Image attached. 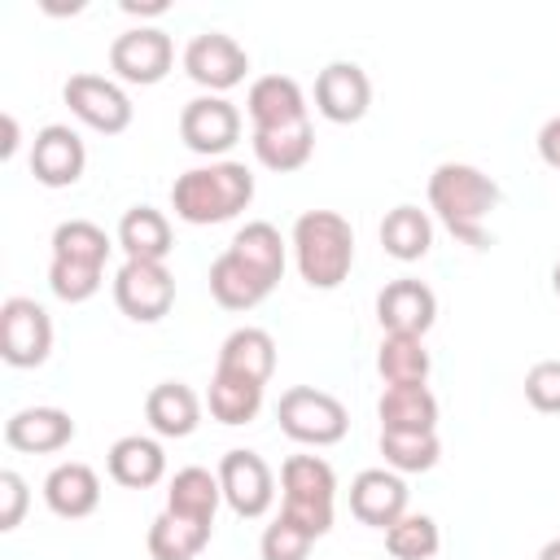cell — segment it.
<instances>
[{"mask_svg": "<svg viewBox=\"0 0 560 560\" xmlns=\"http://www.w3.org/2000/svg\"><path fill=\"white\" fill-rule=\"evenodd\" d=\"M429 206L438 210L451 236H459L472 249H486L490 245L486 214L499 206V184L468 162H442L429 175Z\"/></svg>", "mask_w": 560, "mask_h": 560, "instance_id": "6da1fadb", "label": "cell"}, {"mask_svg": "<svg viewBox=\"0 0 560 560\" xmlns=\"http://www.w3.org/2000/svg\"><path fill=\"white\" fill-rule=\"evenodd\" d=\"M254 197V175L245 162H210V166H192L171 184V206L184 223H223L232 214H241Z\"/></svg>", "mask_w": 560, "mask_h": 560, "instance_id": "7a4b0ae2", "label": "cell"}, {"mask_svg": "<svg viewBox=\"0 0 560 560\" xmlns=\"http://www.w3.org/2000/svg\"><path fill=\"white\" fill-rule=\"evenodd\" d=\"M293 254L311 289H337L354 267V232L337 210H306L293 223Z\"/></svg>", "mask_w": 560, "mask_h": 560, "instance_id": "3957f363", "label": "cell"}, {"mask_svg": "<svg viewBox=\"0 0 560 560\" xmlns=\"http://www.w3.org/2000/svg\"><path fill=\"white\" fill-rule=\"evenodd\" d=\"M276 420H280V429H284L293 442H302V446H332V442H341L346 429H350L346 407H341L332 394L315 389V385H293V389H284V394H280V407H276Z\"/></svg>", "mask_w": 560, "mask_h": 560, "instance_id": "277c9868", "label": "cell"}, {"mask_svg": "<svg viewBox=\"0 0 560 560\" xmlns=\"http://www.w3.org/2000/svg\"><path fill=\"white\" fill-rule=\"evenodd\" d=\"M52 350V319L35 298H4L0 306V359L9 368H39Z\"/></svg>", "mask_w": 560, "mask_h": 560, "instance_id": "5b68a950", "label": "cell"}, {"mask_svg": "<svg viewBox=\"0 0 560 560\" xmlns=\"http://www.w3.org/2000/svg\"><path fill=\"white\" fill-rule=\"evenodd\" d=\"M114 302L127 319L136 324H158L171 306H175V276L166 271V262H140L127 258L114 276Z\"/></svg>", "mask_w": 560, "mask_h": 560, "instance_id": "8992f818", "label": "cell"}, {"mask_svg": "<svg viewBox=\"0 0 560 560\" xmlns=\"http://www.w3.org/2000/svg\"><path fill=\"white\" fill-rule=\"evenodd\" d=\"M61 96H66L70 114L79 122H88L92 131L118 136V131L131 127V96L114 79H105V74H88V70L83 74H70Z\"/></svg>", "mask_w": 560, "mask_h": 560, "instance_id": "52a82bcc", "label": "cell"}, {"mask_svg": "<svg viewBox=\"0 0 560 560\" xmlns=\"http://www.w3.org/2000/svg\"><path fill=\"white\" fill-rule=\"evenodd\" d=\"M219 486H223V503L236 516H262L276 499V477H271L267 459L245 446H236L219 459Z\"/></svg>", "mask_w": 560, "mask_h": 560, "instance_id": "ba28073f", "label": "cell"}, {"mask_svg": "<svg viewBox=\"0 0 560 560\" xmlns=\"http://www.w3.org/2000/svg\"><path fill=\"white\" fill-rule=\"evenodd\" d=\"M184 70H188L201 88H210V92L219 96V92H228V88H236V83L245 79L249 57H245V48H241L232 35H223V31H201V35H192L188 48H184Z\"/></svg>", "mask_w": 560, "mask_h": 560, "instance_id": "9c48e42d", "label": "cell"}, {"mask_svg": "<svg viewBox=\"0 0 560 560\" xmlns=\"http://www.w3.org/2000/svg\"><path fill=\"white\" fill-rule=\"evenodd\" d=\"M179 136H184V144L192 153H206V158L228 153L241 140V114H236L232 101H223L214 92L192 96L184 105V114H179Z\"/></svg>", "mask_w": 560, "mask_h": 560, "instance_id": "30bf717a", "label": "cell"}, {"mask_svg": "<svg viewBox=\"0 0 560 560\" xmlns=\"http://www.w3.org/2000/svg\"><path fill=\"white\" fill-rule=\"evenodd\" d=\"M175 61V44L162 26H131L109 44V66L127 83H158Z\"/></svg>", "mask_w": 560, "mask_h": 560, "instance_id": "8fae6325", "label": "cell"}, {"mask_svg": "<svg viewBox=\"0 0 560 560\" xmlns=\"http://www.w3.org/2000/svg\"><path fill=\"white\" fill-rule=\"evenodd\" d=\"M376 319L385 332H402V337H424L438 319V298L424 280H389L381 293H376Z\"/></svg>", "mask_w": 560, "mask_h": 560, "instance_id": "7c38bea8", "label": "cell"}, {"mask_svg": "<svg viewBox=\"0 0 560 560\" xmlns=\"http://www.w3.org/2000/svg\"><path fill=\"white\" fill-rule=\"evenodd\" d=\"M372 105V83L359 61H328L315 79V109L328 122H359Z\"/></svg>", "mask_w": 560, "mask_h": 560, "instance_id": "4fadbf2b", "label": "cell"}, {"mask_svg": "<svg viewBox=\"0 0 560 560\" xmlns=\"http://www.w3.org/2000/svg\"><path fill=\"white\" fill-rule=\"evenodd\" d=\"M83 162H88L83 140L66 122H48V127L35 131V140H31V175L39 184L66 188V184H74L83 175Z\"/></svg>", "mask_w": 560, "mask_h": 560, "instance_id": "5bb4252c", "label": "cell"}, {"mask_svg": "<svg viewBox=\"0 0 560 560\" xmlns=\"http://www.w3.org/2000/svg\"><path fill=\"white\" fill-rule=\"evenodd\" d=\"M350 512L354 521L372 529H389L398 516H407V486L394 468H363L350 481Z\"/></svg>", "mask_w": 560, "mask_h": 560, "instance_id": "9a60e30c", "label": "cell"}, {"mask_svg": "<svg viewBox=\"0 0 560 560\" xmlns=\"http://www.w3.org/2000/svg\"><path fill=\"white\" fill-rule=\"evenodd\" d=\"M70 438H74V420L61 407H22L4 420V442L26 455L61 451V446H70Z\"/></svg>", "mask_w": 560, "mask_h": 560, "instance_id": "2e32d148", "label": "cell"}, {"mask_svg": "<svg viewBox=\"0 0 560 560\" xmlns=\"http://www.w3.org/2000/svg\"><path fill=\"white\" fill-rule=\"evenodd\" d=\"M44 499H48V508H52L57 516L83 521V516H92L96 503H101V477H96L88 464H79V459L57 464V468L44 477Z\"/></svg>", "mask_w": 560, "mask_h": 560, "instance_id": "e0dca14e", "label": "cell"}, {"mask_svg": "<svg viewBox=\"0 0 560 560\" xmlns=\"http://www.w3.org/2000/svg\"><path fill=\"white\" fill-rule=\"evenodd\" d=\"M105 464H109V477H114L118 486H127V490H149V486H158L162 472H166V451H162L153 438L127 433V438H118V442L109 446Z\"/></svg>", "mask_w": 560, "mask_h": 560, "instance_id": "ac0fdd59", "label": "cell"}, {"mask_svg": "<svg viewBox=\"0 0 560 560\" xmlns=\"http://www.w3.org/2000/svg\"><path fill=\"white\" fill-rule=\"evenodd\" d=\"M245 105H249L254 127H284V122H302L306 118V96H302L298 79H289V74L254 79Z\"/></svg>", "mask_w": 560, "mask_h": 560, "instance_id": "d6986e66", "label": "cell"}, {"mask_svg": "<svg viewBox=\"0 0 560 560\" xmlns=\"http://www.w3.org/2000/svg\"><path fill=\"white\" fill-rule=\"evenodd\" d=\"M219 372L245 376L254 385H267L276 372V341L267 328H236L219 346Z\"/></svg>", "mask_w": 560, "mask_h": 560, "instance_id": "ffe728a7", "label": "cell"}, {"mask_svg": "<svg viewBox=\"0 0 560 560\" xmlns=\"http://www.w3.org/2000/svg\"><path fill=\"white\" fill-rule=\"evenodd\" d=\"M210 529H214V521H197V516L162 508L149 525V556L153 560H192L210 542Z\"/></svg>", "mask_w": 560, "mask_h": 560, "instance_id": "44dd1931", "label": "cell"}, {"mask_svg": "<svg viewBox=\"0 0 560 560\" xmlns=\"http://www.w3.org/2000/svg\"><path fill=\"white\" fill-rule=\"evenodd\" d=\"M144 420L162 438H188L197 429V420H201V402L184 381H162L144 398Z\"/></svg>", "mask_w": 560, "mask_h": 560, "instance_id": "7402d4cb", "label": "cell"}, {"mask_svg": "<svg viewBox=\"0 0 560 560\" xmlns=\"http://www.w3.org/2000/svg\"><path fill=\"white\" fill-rule=\"evenodd\" d=\"M254 153L267 171H298L311 162L315 153V131H311V118L302 122H284V127H254Z\"/></svg>", "mask_w": 560, "mask_h": 560, "instance_id": "603a6c76", "label": "cell"}, {"mask_svg": "<svg viewBox=\"0 0 560 560\" xmlns=\"http://www.w3.org/2000/svg\"><path fill=\"white\" fill-rule=\"evenodd\" d=\"M271 289H276V284H267L254 267H245L232 249H223V254L210 262V293H214V302L228 306V311H249V306H258Z\"/></svg>", "mask_w": 560, "mask_h": 560, "instance_id": "cb8c5ba5", "label": "cell"}, {"mask_svg": "<svg viewBox=\"0 0 560 560\" xmlns=\"http://www.w3.org/2000/svg\"><path fill=\"white\" fill-rule=\"evenodd\" d=\"M381 429H402V433H433L438 424V398L429 385H385L376 402Z\"/></svg>", "mask_w": 560, "mask_h": 560, "instance_id": "d4e9b609", "label": "cell"}, {"mask_svg": "<svg viewBox=\"0 0 560 560\" xmlns=\"http://www.w3.org/2000/svg\"><path fill=\"white\" fill-rule=\"evenodd\" d=\"M118 245L127 258H140V262H166L171 254V223L162 210L153 206H131L118 223Z\"/></svg>", "mask_w": 560, "mask_h": 560, "instance_id": "484cf974", "label": "cell"}, {"mask_svg": "<svg viewBox=\"0 0 560 560\" xmlns=\"http://www.w3.org/2000/svg\"><path fill=\"white\" fill-rule=\"evenodd\" d=\"M223 503V486H219V472L201 468V464H188L171 477V490H166V508L171 512H184V516H197V521H214Z\"/></svg>", "mask_w": 560, "mask_h": 560, "instance_id": "4316f807", "label": "cell"}, {"mask_svg": "<svg viewBox=\"0 0 560 560\" xmlns=\"http://www.w3.org/2000/svg\"><path fill=\"white\" fill-rule=\"evenodd\" d=\"M381 245L385 254H394L398 262H416L429 254L433 245V223L420 206H394L385 219H381Z\"/></svg>", "mask_w": 560, "mask_h": 560, "instance_id": "83f0119b", "label": "cell"}, {"mask_svg": "<svg viewBox=\"0 0 560 560\" xmlns=\"http://www.w3.org/2000/svg\"><path fill=\"white\" fill-rule=\"evenodd\" d=\"M376 372L385 385H424L429 381V350L424 337H402L385 332L376 350Z\"/></svg>", "mask_w": 560, "mask_h": 560, "instance_id": "f1b7e54d", "label": "cell"}, {"mask_svg": "<svg viewBox=\"0 0 560 560\" xmlns=\"http://www.w3.org/2000/svg\"><path fill=\"white\" fill-rule=\"evenodd\" d=\"M228 249H232L245 267H254L267 284H276V280L284 276V241H280V232H276L271 223H262V219L245 223V228L232 236Z\"/></svg>", "mask_w": 560, "mask_h": 560, "instance_id": "f546056e", "label": "cell"}, {"mask_svg": "<svg viewBox=\"0 0 560 560\" xmlns=\"http://www.w3.org/2000/svg\"><path fill=\"white\" fill-rule=\"evenodd\" d=\"M206 402H210V416H214V420H223V424H249V420L258 416V407H262V385L214 368Z\"/></svg>", "mask_w": 560, "mask_h": 560, "instance_id": "4dcf8cb0", "label": "cell"}, {"mask_svg": "<svg viewBox=\"0 0 560 560\" xmlns=\"http://www.w3.org/2000/svg\"><path fill=\"white\" fill-rule=\"evenodd\" d=\"M280 490L284 499H311V503H332L337 494V472L319 455H289L280 464Z\"/></svg>", "mask_w": 560, "mask_h": 560, "instance_id": "1f68e13d", "label": "cell"}, {"mask_svg": "<svg viewBox=\"0 0 560 560\" xmlns=\"http://www.w3.org/2000/svg\"><path fill=\"white\" fill-rule=\"evenodd\" d=\"M381 455L394 472H429L442 455L438 433H402V429H381Z\"/></svg>", "mask_w": 560, "mask_h": 560, "instance_id": "d6a6232c", "label": "cell"}, {"mask_svg": "<svg viewBox=\"0 0 560 560\" xmlns=\"http://www.w3.org/2000/svg\"><path fill=\"white\" fill-rule=\"evenodd\" d=\"M385 547H389L394 560H433L438 547H442L438 521L424 516V512H407L385 529Z\"/></svg>", "mask_w": 560, "mask_h": 560, "instance_id": "836d02e7", "label": "cell"}, {"mask_svg": "<svg viewBox=\"0 0 560 560\" xmlns=\"http://www.w3.org/2000/svg\"><path fill=\"white\" fill-rule=\"evenodd\" d=\"M52 258L105 267V258H109V236H105L92 219H66V223H57V232H52Z\"/></svg>", "mask_w": 560, "mask_h": 560, "instance_id": "e575fe53", "label": "cell"}, {"mask_svg": "<svg viewBox=\"0 0 560 560\" xmlns=\"http://www.w3.org/2000/svg\"><path fill=\"white\" fill-rule=\"evenodd\" d=\"M101 276H105V267L70 262V258H52V267H48V284L61 302H88L101 289Z\"/></svg>", "mask_w": 560, "mask_h": 560, "instance_id": "d590c367", "label": "cell"}, {"mask_svg": "<svg viewBox=\"0 0 560 560\" xmlns=\"http://www.w3.org/2000/svg\"><path fill=\"white\" fill-rule=\"evenodd\" d=\"M311 542H315V538H311L306 529H298L293 521L276 516V521L262 529V542H258V551H262V560H306Z\"/></svg>", "mask_w": 560, "mask_h": 560, "instance_id": "8d00e7d4", "label": "cell"}, {"mask_svg": "<svg viewBox=\"0 0 560 560\" xmlns=\"http://www.w3.org/2000/svg\"><path fill=\"white\" fill-rule=\"evenodd\" d=\"M525 398L538 411H560V359H538L525 372Z\"/></svg>", "mask_w": 560, "mask_h": 560, "instance_id": "74e56055", "label": "cell"}, {"mask_svg": "<svg viewBox=\"0 0 560 560\" xmlns=\"http://www.w3.org/2000/svg\"><path fill=\"white\" fill-rule=\"evenodd\" d=\"M280 516L293 521L298 529H306L311 538H324L332 529V503H311V499H284Z\"/></svg>", "mask_w": 560, "mask_h": 560, "instance_id": "f35d334b", "label": "cell"}, {"mask_svg": "<svg viewBox=\"0 0 560 560\" xmlns=\"http://www.w3.org/2000/svg\"><path fill=\"white\" fill-rule=\"evenodd\" d=\"M26 503H31V490H26L22 472L4 468L0 472V529H18L26 516Z\"/></svg>", "mask_w": 560, "mask_h": 560, "instance_id": "ab89813d", "label": "cell"}, {"mask_svg": "<svg viewBox=\"0 0 560 560\" xmlns=\"http://www.w3.org/2000/svg\"><path fill=\"white\" fill-rule=\"evenodd\" d=\"M538 153H542V162H547L551 171H560V114L542 122V131H538Z\"/></svg>", "mask_w": 560, "mask_h": 560, "instance_id": "60d3db41", "label": "cell"}, {"mask_svg": "<svg viewBox=\"0 0 560 560\" xmlns=\"http://www.w3.org/2000/svg\"><path fill=\"white\" fill-rule=\"evenodd\" d=\"M13 149H18V118H13V114H4V140H0V158H13Z\"/></svg>", "mask_w": 560, "mask_h": 560, "instance_id": "b9f144b4", "label": "cell"}, {"mask_svg": "<svg viewBox=\"0 0 560 560\" xmlns=\"http://www.w3.org/2000/svg\"><path fill=\"white\" fill-rule=\"evenodd\" d=\"M122 13H166V0H122Z\"/></svg>", "mask_w": 560, "mask_h": 560, "instance_id": "7bdbcfd3", "label": "cell"}, {"mask_svg": "<svg viewBox=\"0 0 560 560\" xmlns=\"http://www.w3.org/2000/svg\"><path fill=\"white\" fill-rule=\"evenodd\" d=\"M538 560H560V538H551V542L538 551Z\"/></svg>", "mask_w": 560, "mask_h": 560, "instance_id": "ee69618b", "label": "cell"}, {"mask_svg": "<svg viewBox=\"0 0 560 560\" xmlns=\"http://www.w3.org/2000/svg\"><path fill=\"white\" fill-rule=\"evenodd\" d=\"M551 284H556V298H560V262H556V271H551Z\"/></svg>", "mask_w": 560, "mask_h": 560, "instance_id": "f6af8a7d", "label": "cell"}]
</instances>
